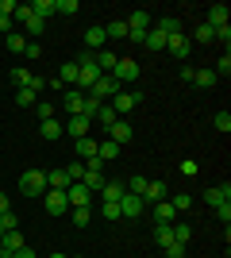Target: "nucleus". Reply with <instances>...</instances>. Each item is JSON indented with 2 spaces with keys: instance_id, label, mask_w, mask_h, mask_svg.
<instances>
[{
  "instance_id": "f257e3e1",
  "label": "nucleus",
  "mask_w": 231,
  "mask_h": 258,
  "mask_svg": "<svg viewBox=\"0 0 231 258\" xmlns=\"http://www.w3.org/2000/svg\"><path fill=\"white\" fill-rule=\"evenodd\" d=\"M20 193H23V197H43V193H46V173H43V170L20 173Z\"/></svg>"
},
{
  "instance_id": "f03ea898",
  "label": "nucleus",
  "mask_w": 231,
  "mask_h": 258,
  "mask_svg": "<svg viewBox=\"0 0 231 258\" xmlns=\"http://www.w3.org/2000/svg\"><path fill=\"white\" fill-rule=\"evenodd\" d=\"M135 104H143V93H135V89H120V93L112 97V104H108V108L116 112V116H127Z\"/></svg>"
},
{
  "instance_id": "7ed1b4c3",
  "label": "nucleus",
  "mask_w": 231,
  "mask_h": 258,
  "mask_svg": "<svg viewBox=\"0 0 231 258\" xmlns=\"http://www.w3.org/2000/svg\"><path fill=\"white\" fill-rule=\"evenodd\" d=\"M120 89H123V85H120V81H116L112 74H100V81H97L93 89H89L85 97H93V100H112L116 93H120Z\"/></svg>"
},
{
  "instance_id": "20e7f679",
  "label": "nucleus",
  "mask_w": 231,
  "mask_h": 258,
  "mask_svg": "<svg viewBox=\"0 0 231 258\" xmlns=\"http://www.w3.org/2000/svg\"><path fill=\"white\" fill-rule=\"evenodd\" d=\"M43 205H46V212H50V216H66L69 212L66 189H46V193H43Z\"/></svg>"
},
{
  "instance_id": "39448f33",
  "label": "nucleus",
  "mask_w": 231,
  "mask_h": 258,
  "mask_svg": "<svg viewBox=\"0 0 231 258\" xmlns=\"http://www.w3.org/2000/svg\"><path fill=\"white\" fill-rule=\"evenodd\" d=\"M66 197H69V208H89V205H93V193H89L81 181H69L66 185Z\"/></svg>"
},
{
  "instance_id": "423d86ee",
  "label": "nucleus",
  "mask_w": 231,
  "mask_h": 258,
  "mask_svg": "<svg viewBox=\"0 0 231 258\" xmlns=\"http://www.w3.org/2000/svg\"><path fill=\"white\" fill-rule=\"evenodd\" d=\"M112 77H116L120 85L135 81V77H139V62H135V58H120V62H116V70H112Z\"/></svg>"
},
{
  "instance_id": "0eeeda50",
  "label": "nucleus",
  "mask_w": 231,
  "mask_h": 258,
  "mask_svg": "<svg viewBox=\"0 0 231 258\" xmlns=\"http://www.w3.org/2000/svg\"><path fill=\"white\" fill-rule=\"evenodd\" d=\"M166 50L174 54V58H189V50H193V39H189L185 31H181V35H170V39H166Z\"/></svg>"
},
{
  "instance_id": "6e6552de",
  "label": "nucleus",
  "mask_w": 231,
  "mask_h": 258,
  "mask_svg": "<svg viewBox=\"0 0 231 258\" xmlns=\"http://www.w3.org/2000/svg\"><path fill=\"white\" fill-rule=\"evenodd\" d=\"M81 104H85V93H81V89H66L62 112H66V116H81Z\"/></svg>"
},
{
  "instance_id": "1a4fd4ad",
  "label": "nucleus",
  "mask_w": 231,
  "mask_h": 258,
  "mask_svg": "<svg viewBox=\"0 0 231 258\" xmlns=\"http://www.w3.org/2000/svg\"><path fill=\"white\" fill-rule=\"evenodd\" d=\"M143 197H131V193H123L120 197V216H127V220H135V216H143Z\"/></svg>"
},
{
  "instance_id": "9d476101",
  "label": "nucleus",
  "mask_w": 231,
  "mask_h": 258,
  "mask_svg": "<svg viewBox=\"0 0 231 258\" xmlns=\"http://www.w3.org/2000/svg\"><path fill=\"white\" fill-rule=\"evenodd\" d=\"M108 139L116 143V147H127V143H131V123H127V119H116L108 127Z\"/></svg>"
},
{
  "instance_id": "9b49d317",
  "label": "nucleus",
  "mask_w": 231,
  "mask_h": 258,
  "mask_svg": "<svg viewBox=\"0 0 231 258\" xmlns=\"http://www.w3.org/2000/svg\"><path fill=\"white\" fill-rule=\"evenodd\" d=\"M104 43H108V35H104V27H89V31H85V50H89V54L104 50Z\"/></svg>"
},
{
  "instance_id": "f8f14e48",
  "label": "nucleus",
  "mask_w": 231,
  "mask_h": 258,
  "mask_svg": "<svg viewBox=\"0 0 231 258\" xmlns=\"http://www.w3.org/2000/svg\"><path fill=\"white\" fill-rule=\"evenodd\" d=\"M204 201H208L212 208H220V205H227V201H231V185H227V181H223V185H212L208 193H204Z\"/></svg>"
},
{
  "instance_id": "ddd939ff",
  "label": "nucleus",
  "mask_w": 231,
  "mask_h": 258,
  "mask_svg": "<svg viewBox=\"0 0 231 258\" xmlns=\"http://www.w3.org/2000/svg\"><path fill=\"white\" fill-rule=\"evenodd\" d=\"M227 16H231V12H227V4H212V8H208V27H212V31L227 27Z\"/></svg>"
},
{
  "instance_id": "4468645a",
  "label": "nucleus",
  "mask_w": 231,
  "mask_h": 258,
  "mask_svg": "<svg viewBox=\"0 0 231 258\" xmlns=\"http://www.w3.org/2000/svg\"><path fill=\"white\" fill-rule=\"evenodd\" d=\"M39 135H43V139H62V135H66V123H62V119H43V123H39Z\"/></svg>"
},
{
  "instance_id": "2eb2a0df",
  "label": "nucleus",
  "mask_w": 231,
  "mask_h": 258,
  "mask_svg": "<svg viewBox=\"0 0 231 258\" xmlns=\"http://www.w3.org/2000/svg\"><path fill=\"white\" fill-rule=\"evenodd\" d=\"M0 247L8 250V254H16L20 247H27V243H23V235H20V227H12V231H4V235H0Z\"/></svg>"
},
{
  "instance_id": "dca6fc26",
  "label": "nucleus",
  "mask_w": 231,
  "mask_h": 258,
  "mask_svg": "<svg viewBox=\"0 0 231 258\" xmlns=\"http://www.w3.org/2000/svg\"><path fill=\"white\" fill-rule=\"evenodd\" d=\"M93 62H97L100 74H112V70H116V62H120V54H112V50H97V54H93Z\"/></svg>"
},
{
  "instance_id": "f3484780",
  "label": "nucleus",
  "mask_w": 231,
  "mask_h": 258,
  "mask_svg": "<svg viewBox=\"0 0 231 258\" xmlns=\"http://www.w3.org/2000/svg\"><path fill=\"white\" fill-rule=\"evenodd\" d=\"M123 27H127V31H150V12H131V20L123 23Z\"/></svg>"
},
{
  "instance_id": "a211bd4d",
  "label": "nucleus",
  "mask_w": 231,
  "mask_h": 258,
  "mask_svg": "<svg viewBox=\"0 0 231 258\" xmlns=\"http://www.w3.org/2000/svg\"><path fill=\"white\" fill-rule=\"evenodd\" d=\"M174 220H177V212H174L170 201H158V205H154V224H174Z\"/></svg>"
},
{
  "instance_id": "6ab92c4d",
  "label": "nucleus",
  "mask_w": 231,
  "mask_h": 258,
  "mask_svg": "<svg viewBox=\"0 0 231 258\" xmlns=\"http://www.w3.org/2000/svg\"><path fill=\"white\" fill-rule=\"evenodd\" d=\"M127 193V185H120V181H104V189H100V201H112V205H116V201H120V197Z\"/></svg>"
},
{
  "instance_id": "aec40b11",
  "label": "nucleus",
  "mask_w": 231,
  "mask_h": 258,
  "mask_svg": "<svg viewBox=\"0 0 231 258\" xmlns=\"http://www.w3.org/2000/svg\"><path fill=\"white\" fill-rule=\"evenodd\" d=\"M89 127H93V123H89L85 116H69V119H66V131H69V135H77V139H85Z\"/></svg>"
},
{
  "instance_id": "412c9836",
  "label": "nucleus",
  "mask_w": 231,
  "mask_h": 258,
  "mask_svg": "<svg viewBox=\"0 0 231 258\" xmlns=\"http://www.w3.org/2000/svg\"><path fill=\"white\" fill-rule=\"evenodd\" d=\"M66 185H69L66 166H58V170H50V173H46V189H66Z\"/></svg>"
},
{
  "instance_id": "4be33fe9",
  "label": "nucleus",
  "mask_w": 231,
  "mask_h": 258,
  "mask_svg": "<svg viewBox=\"0 0 231 258\" xmlns=\"http://www.w3.org/2000/svg\"><path fill=\"white\" fill-rule=\"evenodd\" d=\"M189 85H197V89H212V85H216V74H212V70H193Z\"/></svg>"
},
{
  "instance_id": "5701e85b",
  "label": "nucleus",
  "mask_w": 231,
  "mask_h": 258,
  "mask_svg": "<svg viewBox=\"0 0 231 258\" xmlns=\"http://www.w3.org/2000/svg\"><path fill=\"white\" fill-rule=\"evenodd\" d=\"M97 158H100V162H112V158H120V147H116L112 139H100V143H97Z\"/></svg>"
},
{
  "instance_id": "b1692460",
  "label": "nucleus",
  "mask_w": 231,
  "mask_h": 258,
  "mask_svg": "<svg viewBox=\"0 0 231 258\" xmlns=\"http://www.w3.org/2000/svg\"><path fill=\"white\" fill-rule=\"evenodd\" d=\"M150 201V205H158V201H166V181H150L146 185V193H143V205Z\"/></svg>"
},
{
  "instance_id": "393cba45",
  "label": "nucleus",
  "mask_w": 231,
  "mask_h": 258,
  "mask_svg": "<svg viewBox=\"0 0 231 258\" xmlns=\"http://www.w3.org/2000/svg\"><path fill=\"white\" fill-rule=\"evenodd\" d=\"M77 154H81V162H93L97 158V139H89V135L77 139Z\"/></svg>"
},
{
  "instance_id": "a878e982",
  "label": "nucleus",
  "mask_w": 231,
  "mask_h": 258,
  "mask_svg": "<svg viewBox=\"0 0 231 258\" xmlns=\"http://www.w3.org/2000/svg\"><path fill=\"white\" fill-rule=\"evenodd\" d=\"M158 31H162L166 39H170V35H181V20H177V16H162V20H158Z\"/></svg>"
},
{
  "instance_id": "bb28decb",
  "label": "nucleus",
  "mask_w": 231,
  "mask_h": 258,
  "mask_svg": "<svg viewBox=\"0 0 231 258\" xmlns=\"http://www.w3.org/2000/svg\"><path fill=\"white\" fill-rule=\"evenodd\" d=\"M58 85H69V89L77 85V62H66L58 70Z\"/></svg>"
},
{
  "instance_id": "cd10ccee",
  "label": "nucleus",
  "mask_w": 231,
  "mask_h": 258,
  "mask_svg": "<svg viewBox=\"0 0 231 258\" xmlns=\"http://www.w3.org/2000/svg\"><path fill=\"white\" fill-rule=\"evenodd\" d=\"M143 46H146V50H162V46H166V35L158 31V27H150V31H146V39H143Z\"/></svg>"
},
{
  "instance_id": "c85d7f7f",
  "label": "nucleus",
  "mask_w": 231,
  "mask_h": 258,
  "mask_svg": "<svg viewBox=\"0 0 231 258\" xmlns=\"http://www.w3.org/2000/svg\"><path fill=\"white\" fill-rule=\"evenodd\" d=\"M154 243H158V247H170V243H174V227L158 224V227H154Z\"/></svg>"
},
{
  "instance_id": "c756f323",
  "label": "nucleus",
  "mask_w": 231,
  "mask_h": 258,
  "mask_svg": "<svg viewBox=\"0 0 231 258\" xmlns=\"http://www.w3.org/2000/svg\"><path fill=\"white\" fill-rule=\"evenodd\" d=\"M12 81H16V89H27L35 81V74H31V70H23V66H16V70H12Z\"/></svg>"
},
{
  "instance_id": "7c9ffc66",
  "label": "nucleus",
  "mask_w": 231,
  "mask_h": 258,
  "mask_svg": "<svg viewBox=\"0 0 231 258\" xmlns=\"http://www.w3.org/2000/svg\"><path fill=\"white\" fill-rule=\"evenodd\" d=\"M116 119H120V116H116V112H112V108H108V104H100V112H97V119H93V123H100V127L108 131V127H112V123H116Z\"/></svg>"
},
{
  "instance_id": "2f4dec72",
  "label": "nucleus",
  "mask_w": 231,
  "mask_h": 258,
  "mask_svg": "<svg viewBox=\"0 0 231 258\" xmlns=\"http://www.w3.org/2000/svg\"><path fill=\"white\" fill-rule=\"evenodd\" d=\"M8 50H12V54H23V50H27V35L8 31Z\"/></svg>"
},
{
  "instance_id": "473e14b6",
  "label": "nucleus",
  "mask_w": 231,
  "mask_h": 258,
  "mask_svg": "<svg viewBox=\"0 0 231 258\" xmlns=\"http://www.w3.org/2000/svg\"><path fill=\"white\" fill-rule=\"evenodd\" d=\"M170 227H174V243L189 247V239H193V227H189V224H170Z\"/></svg>"
},
{
  "instance_id": "72a5a7b5",
  "label": "nucleus",
  "mask_w": 231,
  "mask_h": 258,
  "mask_svg": "<svg viewBox=\"0 0 231 258\" xmlns=\"http://www.w3.org/2000/svg\"><path fill=\"white\" fill-rule=\"evenodd\" d=\"M54 12H58V16H77L81 4H77V0H54Z\"/></svg>"
},
{
  "instance_id": "f704fd0d",
  "label": "nucleus",
  "mask_w": 231,
  "mask_h": 258,
  "mask_svg": "<svg viewBox=\"0 0 231 258\" xmlns=\"http://www.w3.org/2000/svg\"><path fill=\"white\" fill-rule=\"evenodd\" d=\"M31 12L39 16V20H46V16H54V0H35Z\"/></svg>"
},
{
  "instance_id": "c9c22d12",
  "label": "nucleus",
  "mask_w": 231,
  "mask_h": 258,
  "mask_svg": "<svg viewBox=\"0 0 231 258\" xmlns=\"http://www.w3.org/2000/svg\"><path fill=\"white\" fill-rule=\"evenodd\" d=\"M100 212H104V220H120V201L112 205V201H100Z\"/></svg>"
},
{
  "instance_id": "e433bc0d",
  "label": "nucleus",
  "mask_w": 231,
  "mask_h": 258,
  "mask_svg": "<svg viewBox=\"0 0 231 258\" xmlns=\"http://www.w3.org/2000/svg\"><path fill=\"white\" fill-rule=\"evenodd\" d=\"M12 227H20L16 212H0V235H4V231H12Z\"/></svg>"
},
{
  "instance_id": "4c0bfd02",
  "label": "nucleus",
  "mask_w": 231,
  "mask_h": 258,
  "mask_svg": "<svg viewBox=\"0 0 231 258\" xmlns=\"http://www.w3.org/2000/svg\"><path fill=\"white\" fill-rule=\"evenodd\" d=\"M104 35H108V39H127V27L116 20V23H108V27H104Z\"/></svg>"
},
{
  "instance_id": "58836bf2",
  "label": "nucleus",
  "mask_w": 231,
  "mask_h": 258,
  "mask_svg": "<svg viewBox=\"0 0 231 258\" xmlns=\"http://www.w3.org/2000/svg\"><path fill=\"white\" fill-rule=\"evenodd\" d=\"M69 216H73V224H77V227H85L89 220H93V212H89V208H69Z\"/></svg>"
},
{
  "instance_id": "ea45409f",
  "label": "nucleus",
  "mask_w": 231,
  "mask_h": 258,
  "mask_svg": "<svg viewBox=\"0 0 231 258\" xmlns=\"http://www.w3.org/2000/svg\"><path fill=\"white\" fill-rule=\"evenodd\" d=\"M39 100V93H31V89H16V104H35Z\"/></svg>"
},
{
  "instance_id": "a19ab883",
  "label": "nucleus",
  "mask_w": 231,
  "mask_h": 258,
  "mask_svg": "<svg viewBox=\"0 0 231 258\" xmlns=\"http://www.w3.org/2000/svg\"><path fill=\"white\" fill-rule=\"evenodd\" d=\"M170 205H174V212H185V208L193 205V197H189V193H177L174 201H170Z\"/></svg>"
},
{
  "instance_id": "79ce46f5",
  "label": "nucleus",
  "mask_w": 231,
  "mask_h": 258,
  "mask_svg": "<svg viewBox=\"0 0 231 258\" xmlns=\"http://www.w3.org/2000/svg\"><path fill=\"white\" fill-rule=\"evenodd\" d=\"M212 123H216V131H223V135L231 131V116H227V112H216V119H212Z\"/></svg>"
},
{
  "instance_id": "37998d69",
  "label": "nucleus",
  "mask_w": 231,
  "mask_h": 258,
  "mask_svg": "<svg viewBox=\"0 0 231 258\" xmlns=\"http://www.w3.org/2000/svg\"><path fill=\"white\" fill-rule=\"evenodd\" d=\"M146 185H150L146 177H131V189H127V193H131V197H143V193H146Z\"/></svg>"
},
{
  "instance_id": "c03bdc74",
  "label": "nucleus",
  "mask_w": 231,
  "mask_h": 258,
  "mask_svg": "<svg viewBox=\"0 0 231 258\" xmlns=\"http://www.w3.org/2000/svg\"><path fill=\"white\" fill-rule=\"evenodd\" d=\"M162 250H166V258H185L189 247H181V243H170V247H162Z\"/></svg>"
},
{
  "instance_id": "a18cd8bd",
  "label": "nucleus",
  "mask_w": 231,
  "mask_h": 258,
  "mask_svg": "<svg viewBox=\"0 0 231 258\" xmlns=\"http://www.w3.org/2000/svg\"><path fill=\"white\" fill-rule=\"evenodd\" d=\"M69 181H81V173H85V162H73V166H66Z\"/></svg>"
},
{
  "instance_id": "49530a36",
  "label": "nucleus",
  "mask_w": 231,
  "mask_h": 258,
  "mask_svg": "<svg viewBox=\"0 0 231 258\" xmlns=\"http://www.w3.org/2000/svg\"><path fill=\"white\" fill-rule=\"evenodd\" d=\"M177 170L185 173V177H193V173H197V170H200V166H197V162H193V158H185V162H181V166H177Z\"/></svg>"
},
{
  "instance_id": "de8ad7c7",
  "label": "nucleus",
  "mask_w": 231,
  "mask_h": 258,
  "mask_svg": "<svg viewBox=\"0 0 231 258\" xmlns=\"http://www.w3.org/2000/svg\"><path fill=\"white\" fill-rule=\"evenodd\" d=\"M212 74H216V77H220V74L227 77V74H231V58H227V54H223V58H220V66H216V70H212Z\"/></svg>"
},
{
  "instance_id": "09e8293b",
  "label": "nucleus",
  "mask_w": 231,
  "mask_h": 258,
  "mask_svg": "<svg viewBox=\"0 0 231 258\" xmlns=\"http://www.w3.org/2000/svg\"><path fill=\"white\" fill-rule=\"evenodd\" d=\"M212 39H216V43H223V46H227V43H231V27H220V31H212Z\"/></svg>"
},
{
  "instance_id": "8fccbe9b",
  "label": "nucleus",
  "mask_w": 231,
  "mask_h": 258,
  "mask_svg": "<svg viewBox=\"0 0 231 258\" xmlns=\"http://www.w3.org/2000/svg\"><path fill=\"white\" fill-rule=\"evenodd\" d=\"M197 39H200V43H212V27H208V23H200V27H197Z\"/></svg>"
},
{
  "instance_id": "3c124183",
  "label": "nucleus",
  "mask_w": 231,
  "mask_h": 258,
  "mask_svg": "<svg viewBox=\"0 0 231 258\" xmlns=\"http://www.w3.org/2000/svg\"><path fill=\"white\" fill-rule=\"evenodd\" d=\"M39 119H54V104H39Z\"/></svg>"
},
{
  "instance_id": "603ef678",
  "label": "nucleus",
  "mask_w": 231,
  "mask_h": 258,
  "mask_svg": "<svg viewBox=\"0 0 231 258\" xmlns=\"http://www.w3.org/2000/svg\"><path fill=\"white\" fill-rule=\"evenodd\" d=\"M216 216H220L223 224H227V220H231V201H227V205H220V208H216Z\"/></svg>"
},
{
  "instance_id": "864d4df0",
  "label": "nucleus",
  "mask_w": 231,
  "mask_h": 258,
  "mask_svg": "<svg viewBox=\"0 0 231 258\" xmlns=\"http://www.w3.org/2000/svg\"><path fill=\"white\" fill-rule=\"evenodd\" d=\"M16 12V0H0V16H12Z\"/></svg>"
},
{
  "instance_id": "5fc2aeb1",
  "label": "nucleus",
  "mask_w": 231,
  "mask_h": 258,
  "mask_svg": "<svg viewBox=\"0 0 231 258\" xmlns=\"http://www.w3.org/2000/svg\"><path fill=\"white\" fill-rule=\"evenodd\" d=\"M23 54H27V58H39V54H43V46H39V43H27V50H23Z\"/></svg>"
},
{
  "instance_id": "6e6d98bb",
  "label": "nucleus",
  "mask_w": 231,
  "mask_h": 258,
  "mask_svg": "<svg viewBox=\"0 0 231 258\" xmlns=\"http://www.w3.org/2000/svg\"><path fill=\"white\" fill-rule=\"evenodd\" d=\"M12 258H39V254H35L31 247H20V250H16V254H12Z\"/></svg>"
},
{
  "instance_id": "4d7b16f0",
  "label": "nucleus",
  "mask_w": 231,
  "mask_h": 258,
  "mask_svg": "<svg viewBox=\"0 0 231 258\" xmlns=\"http://www.w3.org/2000/svg\"><path fill=\"white\" fill-rule=\"evenodd\" d=\"M8 27H12V16H0V31L8 35Z\"/></svg>"
},
{
  "instance_id": "13d9d810",
  "label": "nucleus",
  "mask_w": 231,
  "mask_h": 258,
  "mask_svg": "<svg viewBox=\"0 0 231 258\" xmlns=\"http://www.w3.org/2000/svg\"><path fill=\"white\" fill-rule=\"evenodd\" d=\"M0 212H12L8 208V193H0Z\"/></svg>"
},
{
  "instance_id": "bf43d9fd",
  "label": "nucleus",
  "mask_w": 231,
  "mask_h": 258,
  "mask_svg": "<svg viewBox=\"0 0 231 258\" xmlns=\"http://www.w3.org/2000/svg\"><path fill=\"white\" fill-rule=\"evenodd\" d=\"M50 258H69V254H62V250H54V254H50Z\"/></svg>"
},
{
  "instance_id": "052dcab7",
  "label": "nucleus",
  "mask_w": 231,
  "mask_h": 258,
  "mask_svg": "<svg viewBox=\"0 0 231 258\" xmlns=\"http://www.w3.org/2000/svg\"><path fill=\"white\" fill-rule=\"evenodd\" d=\"M0 258H12V254H8V250H4V247H0Z\"/></svg>"
},
{
  "instance_id": "680f3d73",
  "label": "nucleus",
  "mask_w": 231,
  "mask_h": 258,
  "mask_svg": "<svg viewBox=\"0 0 231 258\" xmlns=\"http://www.w3.org/2000/svg\"><path fill=\"white\" fill-rule=\"evenodd\" d=\"M73 258H81V254H73Z\"/></svg>"
}]
</instances>
